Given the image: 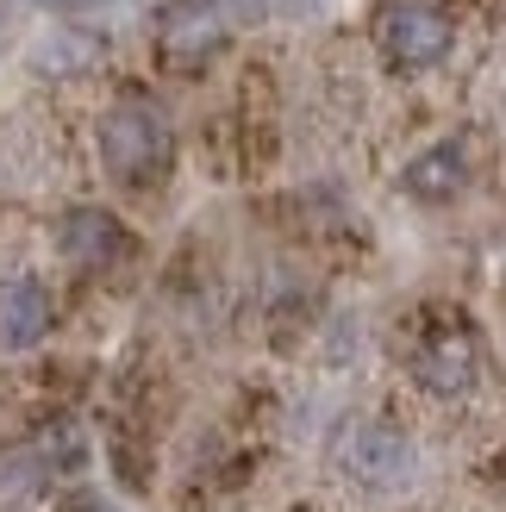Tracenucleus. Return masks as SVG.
I'll return each mask as SVG.
<instances>
[{
	"mask_svg": "<svg viewBox=\"0 0 506 512\" xmlns=\"http://www.w3.org/2000/svg\"><path fill=\"white\" fill-rule=\"evenodd\" d=\"M375 44L394 69H438L457 44V19L444 0H382L375 7Z\"/></svg>",
	"mask_w": 506,
	"mask_h": 512,
	"instance_id": "nucleus-2",
	"label": "nucleus"
},
{
	"mask_svg": "<svg viewBox=\"0 0 506 512\" xmlns=\"http://www.w3.org/2000/svg\"><path fill=\"white\" fill-rule=\"evenodd\" d=\"M250 19H263V0H163L157 38L175 63H194V57H207V50H219Z\"/></svg>",
	"mask_w": 506,
	"mask_h": 512,
	"instance_id": "nucleus-4",
	"label": "nucleus"
},
{
	"mask_svg": "<svg viewBox=\"0 0 506 512\" xmlns=\"http://www.w3.org/2000/svg\"><path fill=\"white\" fill-rule=\"evenodd\" d=\"M50 319H57V306H50L44 281H32V275H7V281H0V350L44 344Z\"/></svg>",
	"mask_w": 506,
	"mask_h": 512,
	"instance_id": "nucleus-7",
	"label": "nucleus"
},
{
	"mask_svg": "<svg viewBox=\"0 0 506 512\" xmlns=\"http://www.w3.org/2000/svg\"><path fill=\"white\" fill-rule=\"evenodd\" d=\"M338 469L357 481V488H369V494L407 488V475H413V444L400 438L394 425H382V419H357V425L338 438Z\"/></svg>",
	"mask_w": 506,
	"mask_h": 512,
	"instance_id": "nucleus-5",
	"label": "nucleus"
},
{
	"mask_svg": "<svg viewBox=\"0 0 506 512\" xmlns=\"http://www.w3.org/2000/svg\"><path fill=\"white\" fill-rule=\"evenodd\" d=\"M75 512H113V506H100V500H82V506H75Z\"/></svg>",
	"mask_w": 506,
	"mask_h": 512,
	"instance_id": "nucleus-10",
	"label": "nucleus"
},
{
	"mask_svg": "<svg viewBox=\"0 0 506 512\" xmlns=\"http://www.w3.org/2000/svg\"><path fill=\"white\" fill-rule=\"evenodd\" d=\"M57 250L69 256L75 269H113L125 250H132V238H125V225L113 213H100V207H75L63 213L57 225Z\"/></svg>",
	"mask_w": 506,
	"mask_h": 512,
	"instance_id": "nucleus-6",
	"label": "nucleus"
},
{
	"mask_svg": "<svg viewBox=\"0 0 506 512\" xmlns=\"http://www.w3.org/2000/svg\"><path fill=\"white\" fill-rule=\"evenodd\" d=\"M100 163H107L113 182L125 188H157L169 163H175V132L157 100L144 94H125L100 113Z\"/></svg>",
	"mask_w": 506,
	"mask_h": 512,
	"instance_id": "nucleus-1",
	"label": "nucleus"
},
{
	"mask_svg": "<svg viewBox=\"0 0 506 512\" xmlns=\"http://www.w3.org/2000/svg\"><path fill=\"white\" fill-rule=\"evenodd\" d=\"M400 182H407L413 200H450V194H463V182H469L463 144H457V138H444V144H432V150H419Z\"/></svg>",
	"mask_w": 506,
	"mask_h": 512,
	"instance_id": "nucleus-8",
	"label": "nucleus"
},
{
	"mask_svg": "<svg viewBox=\"0 0 506 512\" xmlns=\"http://www.w3.org/2000/svg\"><path fill=\"white\" fill-rule=\"evenodd\" d=\"M413 381L438 400H457L482 381V338L463 313H438L413 344Z\"/></svg>",
	"mask_w": 506,
	"mask_h": 512,
	"instance_id": "nucleus-3",
	"label": "nucleus"
},
{
	"mask_svg": "<svg viewBox=\"0 0 506 512\" xmlns=\"http://www.w3.org/2000/svg\"><path fill=\"white\" fill-rule=\"evenodd\" d=\"M38 7H44V13H63V19H75V13H94L100 0H38Z\"/></svg>",
	"mask_w": 506,
	"mask_h": 512,
	"instance_id": "nucleus-9",
	"label": "nucleus"
}]
</instances>
